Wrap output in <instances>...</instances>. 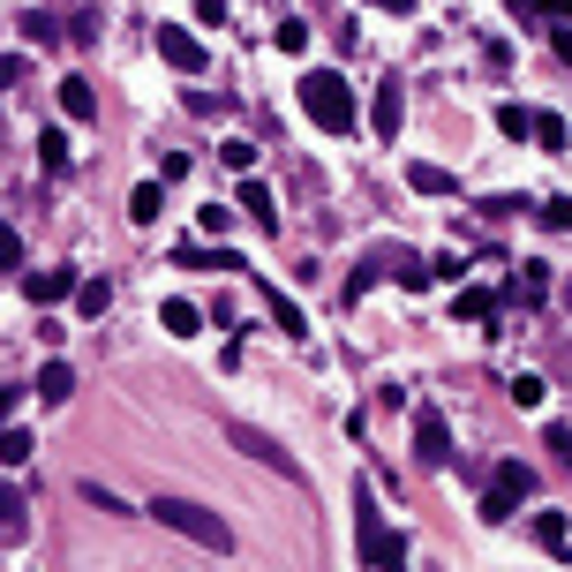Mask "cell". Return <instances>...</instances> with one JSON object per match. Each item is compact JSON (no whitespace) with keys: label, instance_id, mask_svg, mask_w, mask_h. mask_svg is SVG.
<instances>
[{"label":"cell","instance_id":"6da1fadb","mask_svg":"<svg viewBox=\"0 0 572 572\" xmlns=\"http://www.w3.org/2000/svg\"><path fill=\"white\" fill-rule=\"evenodd\" d=\"M144 512H151L159 528H173V534H189V542H204V550H219V558L234 550V528H226L211 505H189V497H151Z\"/></svg>","mask_w":572,"mask_h":572},{"label":"cell","instance_id":"7a4b0ae2","mask_svg":"<svg viewBox=\"0 0 572 572\" xmlns=\"http://www.w3.org/2000/svg\"><path fill=\"white\" fill-rule=\"evenodd\" d=\"M301 114L325 128V136H347V128H354V91H347V76H339V68H309V76H301Z\"/></svg>","mask_w":572,"mask_h":572},{"label":"cell","instance_id":"3957f363","mask_svg":"<svg viewBox=\"0 0 572 572\" xmlns=\"http://www.w3.org/2000/svg\"><path fill=\"white\" fill-rule=\"evenodd\" d=\"M354 505H362V512H354V558H362L369 572H400L407 565V534H392L384 528V520H377V497H354Z\"/></svg>","mask_w":572,"mask_h":572},{"label":"cell","instance_id":"277c9868","mask_svg":"<svg viewBox=\"0 0 572 572\" xmlns=\"http://www.w3.org/2000/svg\"><path fill=\"white\" fill-rule=\"evenodd\" d=\"M528 497H534V475L520 467V459H505V467L490 475V490H483V520H490V528H505V520H512Z\"/></svg>","mask_w":572,"mask_h":572},{"label":"cell","instance_id":"5b68a950","mask_svg":"<svg viewBox=\"0 0 572 572\" xmlns=\"http://www.w3.org/2000/svg\"><path fill=\"white\" fill-rule=\"evenodd\" d=\"M226 445H234V452H248L256 467H279L286 483H301V467H294V452H286L279 437H272V430H256V422H226Z\"/></svg>","mask_w":572,"mask_h":572},{"label":"cell","instance_id":"8992f818","mask_svg":"<svg viewBox=\"0 0 572 572\" xmlns=\"http://www.w3.org/2000/svg\"><path fill=\"white\" fill-rule=\"evenodd\" d=\"M414 459L422 467H452V430L437 407H414Z\"/></svg>","mask_w":572,"mask_h":572},{"label":"cell","instance_id":"52a82bcc","mask_svg":"<svg viewBox=\"0 0 572 572\" xmlns=\"http://www.w3.org/2000/svg\"><path fill=\"white\" fill-rule=\"evenodd\" d=\"M159 61H166V68H181V76H197V68H204V39L181 31V23H159Z\"/></svg>","mask_w":572,"mask_h":572},{"label":"cell","instance_id":"ba28073f","mask_svg":"<svg viewBox=\"0 0 572 572\" xmlns=\"http://www.w3.org/2000/svg\"><path fill=\"white\" fill-rule=\"evenodd\" d=\"M400 121H407V91H400V76L377 91V114H369V128L384 136V144H400Z\"/></svg>","mask_w":572,"mask_h":572},{"label":"cell","instance_id":"9c48e42d","mask_svg":"<svg viewBox=\"0 0 572 572\" xmlns=\"http://www.w3.org/2000/svg\"><path fill=\"white\" fill-rule=\"evenodd\" d=\"M23 294H31L39 309H53V301H68V294H76V272H31Z\"/></svg>","mask_w":572,"mask_h":572},{"label":"cell","instance_id":"30bf717a","mask_svg":"<svg viewBox=\"0 0 572 572\" xmlns=\"http://www.w3.org/2000/svg\"><path fill=\"white\" fill-rule=\"evenodd\" d=\"M23 528H31V505H23L15 483H0V534H8V542H23Z\"/></svg>","mask_w":572,"mask_h":572},{"label":"cell","instance_id":"8fae6325","mask_svg":"<svg viewBox=\"0 0 572 572\" xmlns=\"http://www.w3.org/2000/svg\"><path fill=\"white\" fill-rule=\"evenodd\" d=\"M61 114H68V121H91V114H98V91L83 76H61Z\"/></svg>","mask_w":572,"mask_h":572},{"label":"cell","instance_id":"7c38bea8","mask_svg":"<svg viewBox=\"0 0 572 572\" xmlns=\"http://www.w3.org/2000/svg\"><path fill=\"white\" fill-rule=\"evenodd\" d=\"M173 264H189V272H242L234 248H173Z\"/></svg>","mask_w":572,"mask_h":572},{"label":"cell","instance_id":"4fadbf2b","mask_svg":"<svg viewBox=\"0 0 572 572\" xmlns=\"http://www.w3.org/2000/svg\"><path fill=\"white\" fill-rule=\"evenodd\" d=\"M452 317L483 325V317H497V294H490V286H459V294H452Z\"/></svg>","mask_w":572,"mask_h":572},{"label":"cell","instance_id":"5bb4252c","mask_svg":"<svg viewBox=\"0 0 572 572\" xmlns=\"http://www.w3.org/2000/svg\"><path fill=\"white\" fill-rule=\"evenodd\" d=\"M68 392H76V369H68V362H45L39 369V400H45V407H61Z\"/></svg>","mask_w":572,"mask_h":572},{"label":"cell","instance_id":"9a60e30c","mask_svg":"<svg viewBox=\"0 0 572 572\" xmlns=\"http://www.w3.org/2000/svg\"><path fill=\"white\" fill-rule=\"evenodd\" d=\"M534 542H542L550 558H565V550H572V528H565V512H534Z\"/></svg>","mask_w":572,"mask_h":572},{"label":"cell","instance_id":"2e32d148","mask_svg":"<svg viewBox=\"0 0 572 572\" xmlns=\"http://www.w3.org/2000/svg\"><path fill=\"white\" fill-rule=\"evenodd\" d=\"M159 325L173 331V339H197V325H204V309H197V301H166V309H159Z\"/></svg>","mask_w":572,"mask_h":572},{"label":"cell","instance_id":"e0dca14e","mask_svg":"<svg viewBox=\"0 0 572 572\" xmlns=\"http://www.w3.org/2000/svg\"><path fill=\"white\" fill-rule=\"evenodd\" d=\"M407 181H414V197H452V173H445V166H430V159H414Z\"/></svg>","mask_w":572,"mask_h":572},{"label":"cell","instance_id":"ac0fdd59","mask_svg":"<svg viewBox=\"0 0 572 572\" xmlns=\"http://www.w3.org/2000/svg\"><path fill=\"white\" fill-rule=\"evenodd\" d=\"M242 211H248V219H264V226H279V211H272V189H264L256 173H242Z\"/></svg>","mask_w":572,"mask_h":572},{"label":"cell","instance_id":"d6986e66","mask_svg":"<svg viewBox=\"0 0 572 572\" xmlns=\"http://www.w3.org/2000/svg\"><path fill=\"white\" fill-rule=\"evenodd\" d=\"M512 15H534V23H572V0H505Z\"/></svg>","mask_w":572,"mask_h":572},{"label":"cell","instance_id":"ffe728a7","mask_svg":"<svg viewBox=\"0 0 572 572\" xmlns=\"http://www.w3.org/2000/svg\"><path fill=\"white\" fill-rule=\"evenodd\" d=\"M76 309L83 317H106V309H114V286L106 279H76Z\"/></svg>","mask_w":572,"mask_h":572},{"label":"cell","instance_id":"44dd1931","mask_svg":"<svg viewBox=\"0 0 572 572\" xmlns=\"http://www.w3.org/2000/svg\"><path fill=\"white\" fill-rule=\"evenodd\" d=\"M166 211V197H159V181H144V189H136V197H128V219H136V226H151V219H159Z\"/></svg>","mask_w":572,"mask_h":572},{"label":"cell","instance_id":"7402d4cb","mask_svg":"<svg viewBox=\"0 0 572 572\" xmlns=\"http://www.w3.org/2000/svg\"><path fill=\"white\" fill-rule=\"evenodd\" d=\"M31 430H0V467H23V459H31Z\"/></svg>","mask_w":572,"mask_h":572},{"label":"cell","instance_id":"603a6c76","mask_svg":"<svg viewBox=\"0 0 572 572\" xmlns=\"http://www.w3.org/2000/svg\"><path fill=\"white\" fill-rule=\"evenodd\" d=\"M534 144H542V151H565V121H558V114H534V128H528Z\"/></svg>","mask_w":572,"mask_h":572},{"label":"cell","instance_id":"cb8c5ba5","mask_svg":"<svg viewBox=\"0 0 572 572\" xmlns=\"http://www.w3.org/2000/svg\"><path fill=\"white\" fill-rule=\"evenodd\" d=\"M272 317H279V331H286V339H301V331H309V325H301V309H294V301H286L279 286H272Z\"/></svg>","mask_w":572,"mask_h":572},{"label":"cell","instance_id":"d4e9b609","mask_svg":"<svg viewBox=\"0 0 572 572\" xmlns=\"http://www.w3.org/2000/svg\"><path fill=\"white\" fill-rule=\"evenodd\" d=\"M0 272H23V234L0 219Z\"/></svg>","mask_w":572,"mask_h":572},{"label":"cell","instance_id":"484cf974","mask_svg":"<svg viewBox=\"0 0 572 572\" xmlns=\"http://www.w3.org/2000/svg\"><path fill=\"white\" fill-rule=\"evenodd\" d=\"M39 159L53 166V173H61V166H68V136H61V128H45V136H39Z\"/></svg>","mask_w":572,"mask_h":572},{"label":"cell","instance_id":"4316f807","mask_svg":"<svg viewBox=\"0 0 572 572\" xmlns=\"http://www.w3.org/2000/svg\"><path fill=\"white\" fill-rule=\"evenodd\" d=\"M497 128H505V136L520 144V136H528V128H534V114H528V106H497Z\"/></svg>","mask_w":572,"mask_h":572},{"label":"cell","instance_id":"83f0119b","mask_svg":"<svg viewBox=\"0 0 572 572\" xmlns=\"http://www.w3.org/2000/svg\"><path fill=\"white\" fill-rule=\"evenodd\" d=\"M272 39H279V53H301V45H309V23H301V15H286Z\"/></svg>","mask_w":572,"mask_h":572},{"label":"cell","instance_id":"f1b7e54d","mask_svg":"<svg viewBox=\"0 0 572 572\" xmlns=\"http://www.w3.org/2000/svg\"><path fill=\"white\" fill-rule=\"evenodd\" d=\"M512 400H520V407H542V400H550V384H542V377H512Z\"/></svg>","mask_w":572,"mask_h":572},{"label":"cell","instance_id":"f546056e","mask_svg":"<svg viewBox=\"0 0 572 572\" xmlns=\"http://www.w3.org/2000/svg\"><path fill=\"white\" fill-rule=\"evenodd\" d=\"M219 159L234 166V173H248V166H256V144H242V136H234V144H219Z\"/></svg>","mask_w":572,"mask_h":572},{"label":"cell","instance_id":"4dcf8cb0","mask_svg":"<svg viewBox=\"0 0 572 572\" xmlns=\"http://www.w3.org/2000/svg\"><path fill=\"white\" fill-rule=\"evenodd\" d=\"M392 279L407 286V294H422V286H430V264H414V256H400V272H392Z\"/></svg>","mask_w":572,"mask_h":572},{"label":"cell","instance_id":"1f68e13d","mask_svg":"<svg viewBox=\"0 0 572 572\" xmlns=\"http://www.w3.org/2000/svg\"><path fill=\"white\" fill-rule=\"evenodd\" d=\"M542 226H558V234H572V197H550V204H542Z\"/></svg>","mask_w":572,"mask_h":572},{"label":"cell","instance_id":"d6a6232c","mask_svg":"<svg viewBox=\"0 0 572 572\" xmlns=\"http://www.w3.org/2000/svg\"><path fill=\"white\" fill-rule=\"evenodd\" d=\"M83 505H98V512H128L121 497H114V490H98V483H83Z\"/></svg>","mask_w":572,"mask_h":572},{"label":"cell","instance_id":"836d02e7","mask_svg":"<svg viewBox=\"0 0 572 572\" xmlns=\"http://www.w3.org/2000/svg\"><path fill=\"white\" fill-rule=\"evenodd\" d=\"M23 39H31V45H53V15H23Z\"/></svg>","mask_w":572,"mask_h":572},{"label":"cell","instance_id":"e575fe53","mask_svg":"<svg viewBox=\"0 0 572 572\" xmlns=\"http://www.w3.org/2000/svg\"><path fill=\"white\" fill-rule=\"evenodd\" d=\"M550 452H558V459L572 467V422H550Z\"/></svg>","mask_w":572,"mask_h":572},{"label":"cell","instance_id":"d590c367","mask_svg":"<svg viewBox=\"0 0 572 572\" xmlns=\"http://www.w3.org/2000/svg\"><path fill=\"white\" fill-rule=\"evenodd\" d=\"M197 23H226V0H197Z\"/></svg>","mask_w":572,"mask_h":572},{"label":"cell","instance_id":"8d00e7d4","mask_svg":"<svg viewBox=\"0 0 572 572\" xmlns=\"http://www.w3.org/2000/svg\"><path fill=\"white\" fill-rule=\"evenodd\" d=\"M8 407H15V392H0V430H8Z\"/></svg>","mask_w":572,"mask_h":572},{"label":"cell","instance_id":"74e56055","mask_svg":"<svg viewBox=\"0 0 572 572\" xmlns=\"http://www.w3.org/2000/svg\"><path fill=\"white\" fill-rule=\"evenodd\" d=\"M377 8H392V15H407V8H414V0H377Z\"/></svg>","mask_w":572,"mask_h":572}]
</instances>
